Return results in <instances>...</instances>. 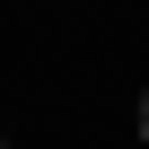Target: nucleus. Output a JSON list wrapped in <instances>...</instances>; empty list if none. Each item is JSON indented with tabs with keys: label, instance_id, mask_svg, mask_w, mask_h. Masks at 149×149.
<instances>
[{
	"label": "nucleus",
	"instance_id": "obj_2",
	"mask_svg": "<svg viewBox=\"0 0 149 149\" xmlns=\"http://www.w3.org/2000/svg\"><path fill=\"white\" fill-rule=\"evenodd\" d=\"M0 149H9V140H0Z\"/></svg>",
	"mask_w": 149,
	"mask_h": 149
},
{
	"label": "nucleus",
	"instance_id": "obj_1",
	"mask_svg": "<svg viewBox=\"0 0 149 149\" xmlns=\"http://www.w3.org/2000/svg\"><path fill=\"white\" fill-rule=\"evenodd\" d=\"M140 140H149V88H140Z\"/></svg>",
	"mask_w": 149,
	"mask_h": 149
}]
</instances>
